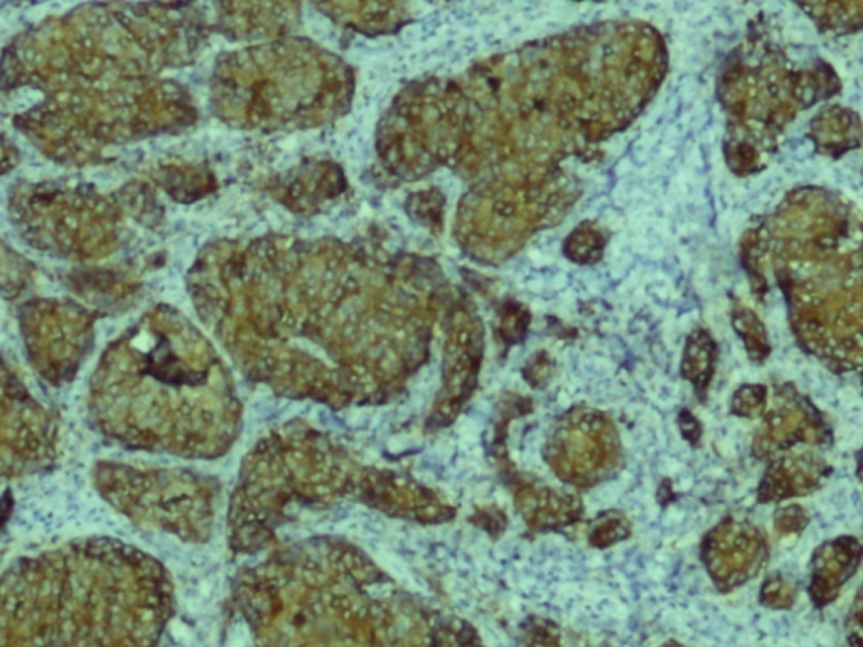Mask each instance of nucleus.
<instances>
[{"label": "nucleus", "instance_id": "nucleus-12", "mask_svg": "<svg viewBox=\"0 0 863 647\" xmlns=\"http://www.w3.org/2000/svg\"><path fill=\"white\" fill-rule=\"evenodd\" d=\"M825 33H855L862 27L863 2H833L801 6Z\"/></svg>", "mask_w": 863, "mask_h": 647}, {"label": "nucleus", "instance_id": "nucleus-18", "mask_svg": "<svg viewBox=\"0 0 863 647\" xmlns=\"http://www.w3.org/2000/svg\"><path fill=\"white\" fill-rule=\"evenodd\" d=\"M808 523H810V516L799 504H788L779 508L774 514V528L781 536H798L805 531Z\"/></svg>", "mask_w": 863, "mask_h": 647}, {"label": "nucleus", "instance_id": "nucleus-1", "mask_svg": "<svg viewBox=\"0 0 863 647\" xmlns=\"http://www.w3.org/2000/svg\"><path fill=\"white\" fill-rule=\"evenodd\" d=\"M668 68L665 41L641 21L575 27L498 66L504 176L563 169L629 127Z\"/></svg>", "mask_w": 863, "mask_h": 647}, {"label": "nucleus", "instance_id": "nucleus-11", "mask_svg": "<svg viewBox=\"0 0 863 647\" xmlns=\"http://www.w3.org/2000/svg\"><path fill=\"white\" fill-rule=\"evenodd\" d=\"M717 361V344L705 329H697L688 336L683 359H681V375L692 383L698 398H703L708 386L712 383Z\"/></svg>", "mask_w": 863, "mask_h": 647}, {"label": "nucleus", "instance_id": "nucleus-3", "mask_svg": "<svg viewBox=\"0 0 863 647\" xmlns=\"http://www.w3.org/2000/svg\"><path fill=\"white\" fill-rule=\"evenodd\" d=\"M840 80L831 66L815 61L798 68L783 46L761 27L727 59L719 98L727 113L725 161L737 176L766 166L779 137L799 112L833 97Z\"/></svg>", "mask_w": 863, "mask_h": 647}, {"label": "nucleus", "instance_id": "nucleus-20", "mask_svg": "<svg viewBox=\"0 0 863 647\" xmlns=\"http://www.w3.org/2000/svg\"><path fill=\"white\" fill-rule=\"evenodd\" d=\"M678 427H680L681 435L685 437V440H688L692 445H698L702 439V423L698 422V418L692 412L683 410L678 415Z\"/></svg>", "mask_w": 863, "mask_h": 647}, {"label": "nucleus", "instance_id": "nucleus-14", "mask_svg": "<svg viewBox=\"0 0 863 647\" xmlns=\"http://www.w3.org/2000/svg\"><path fill=\"white\" fill-rule=\"evenodd\" d=\"M606 245V231L592 221H585L567 236L563 252L572 262L589 265L601 260Z\"/></svg>", "mask_w": 863, "mask_h": 647}, {"label": "nucleus", "instance_id": "nucleus-10", "mask_svg": "<svg viewBox=\"0 0 863 647\" xmlns=\"http://www.w3.org/2000/svg\"><path fill=\"white\" fill-rule=\"evenodd\" d=\"M862 125L857 112L845 107L821 110L810 125V139L821 154L840 157L860 145Z\"/></svg>", "mask_w": 863, "mask_h": 647}, {"label": "nucleus", "instance_id": "nucleus-8", "mask_svg": "<svg viewBox=\"0 0 863 647\" xmlns=\"http://www.w3.org/2000/svg\"><path fill=\"white\" fill-rule=\"evenodd\" d=\"M862 543L855 536H840L818 546L811 560V599L818 607L830 604L843 585L857 573Z\"/></svg>", "mask_w": 863, "mask_h": 647}, {"label": "nucleus", "instance_id": "nucleus-19", "mask_svg": "<svg viewBox=\"0 0 863 647\" xmlns=\"http://www.w3.org/2000/svg\"><path fill=\"white\" fill-rule=\"evenodd\" d=\"M553 361L548 356V353L542 351L535 358L531 359L526 371V380L530 381L533 386H543L550 381L552 376Z\"/></svg>", "mask_w": 863, "mask_h": 647}, {"label": "nucleus", "instance_id": "nucleus-17", "mask_svg": "<svg viewBox=\"0 0 863 647\" xmlns=\"http://www.w3.org/2000/svg\"><path fill=\"white\" fill-rule=\"evenodd\" d=\"M798 589L783 575H772L767 578L761 589L762 604L772 609H789L794 604Z\"/></svg>", "mask_w": 863, "mask_h": 647}, {"label": "nucleus", "instance_id": "nucleus-15", "mask_svg": "<svg viewBox=\"0 0 863 647\" xmlns=\"http://www.w3.org/2000/svg\"><path fill=\"white\" fill-rule=\"evenodd\" d=\"M631 521L621 511H604L592 521L589 543L595 548H609L631 536Z\"/></svg>", "mask_w": 863, "mask_h": 647}, {"label": "nucleus", "instance_id": "nucleus-16", "mask_svg": "<svg viewBox=\"0 0 863 647\" xmlns=\"http://www.w3.org/2000/svg\"><path fill=\"white\" fill-rule=\"evenodd\" d=\"M769 405V388L764 385H744L735 391L730 412L742 418H761Z\"/></svg>", "mask_w": 863, "mask_h": 647}, {"label": "nucleus", "instance_id": "nucleus-5", "mask_svg": "<svg viewBox=\"0 0 863 647\" xmlns=\"http://www.w3.org/2000/svg\"><path fill=\"white\" fill-rule=\"evenodd\" d=\"M830 444L831 428L818 408L793 385L776 386L752 440L754 457L769 460L791 450H815Z\"/></svg>", "mask_w": 863, "mask_h": 647}, {"label": "nucleus", "instance_id": "nucleus-13", "mask_svg": "<svg viewBox=\"0 0 863 647\" xmlns=\"http://www.w3.org/2000/svg\"><path fill=\"white\" fill-rule=\"evenodd\" d=\"M730 317H732V326H734L735 332L744 341L749 358L754 363H762L771 354V343H769L766 326L762 324L756 312L746 305L734 307Z\"/></svg>", "mask_w": 863, "mask_h": 647}, {"label": "nucleus", "instance_id": "nucleus-9", "mask_svg": "<svg viewBox=\"0 0 863 647\" xmlns=\"http://www.w3.org/2000/svg\"><path fill=\"white\" fill-rule=\"evenodd\" d=\"M526 523L538 531L562 530L579 523L584 504L574 494H563L548 486H525L518 494Z\"/></svg>", "mask_w": 863, "mask_h": 647}, {"label": "nucleus", "instance_id": "nucleus-4", "mask_svg": "<svg viewBox=\"0 0 863 647\" xmlns=\"http://www.w3.org/2000/svg\"><path fill=\"white\" fill-rule=\"evenodd\" d=\"M543 455L555 476L577 489L609 481L624 462L616 423L590 407L570 408L553 423Z\"/></svg>", "mask_w": 863, "mask_h": 647}, {"label": "nucleus", "instance_id": "nucleus-7", "mask_svg": "<svg viewBox=\"0 0 863 647\" xmlns=\"http://www.w3.org/2000/svg\"><path fill=\"white\" fill-rule=\"evenodd\" d=\"M830 471L825 457L815 450H791L774 455L757 489V499L759 503H778L808 496L823 486Z\"/></svg>", "mask_w": 863, "mask_h": 647}, {"label": "nucleus", "instance_id": "nucleus-6", "mask_svg": "<svg viewBox=\"0 0 863 647\" xmlns=\"http://www.w3.org/2000/svg\"><path fill=\"white\" fill-rule=\"evenodd\" d=\"M700 557L715 587L730 592L762 572L769 545L751 521L725 518L703 538Z\"/></svg>", "mask_w": 863, "mask_h": 647}, {"label": "nucleus", "instance_id": "nucleus-2", "mask_svg": "<svg viewBox=\"0 0 863 647\" xmlns=\"http://www.w3.org/2000/svg\"><path fill=\"white\" fill-rule=\"evenodd\" d=\"M752 289L776 280L801 348L835 373L862 366V216L830 189H794L740 240Z\"/></svg>", "mask_w": 863, "mask_h": 647}]
</instances>
